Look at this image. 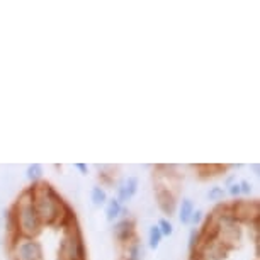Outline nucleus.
<instances>
[{
	"label": "nucleus",
	"instance_id": "dca6fc26",
	"mask_svg": "<svg viewBox=\"0 0 260 260\" xmlns=\"http://www.w3.org/2000/svg\"><path fill=\"white\" fill-rule=\"evenodd\" d=\"M238 184H240V194H243V196L252 194V184H250L248 180H242V182H238Z\"/></svg>",
	"mask_w": 260,
	"mask_h": 260
},
{
	"label": "nucleus",
	"instance_id": "f3484780",
	"mask_svg": "<svg viewBox=\"0 0 260 260\" xmlns=\"http://www.w3.org/2000/svg\"><path fill=\"white\" fill-rule=\"evenodd\" d=\"M228 192H230V196H233L235 199H238V196H242V194H240V184L238 182L237 184H232V185H230Z\"/></svg>",
	"mask_w": 260,
	"mask_h": 260
},
{
	"label": "nucleus",
	"instance_id": "f257e3e1",
	"mask_svg": "<svg viewBox=\"0 0 260 260\" xmlns=\"http://www.w3.org/2000/svg\"><path fill=\"white\" fill-rule=\"evenodd\" d=\"M258 201H221L206 214L189 260H258Z\"/></svg>",
	"mask_w": 260,
	"mask_h": 260
},
{
	"label": "nucleus",
	"instance_id": "423d86ee",
	"mask_svg": "<svg viewBox=\"0 0 260 260\" xmlns=\"http://www.w3.org/2000/svg\"><path fill=\"white\" fill-rule=\"evenodd\" d=\"M138 190V179L136 177H127L122 180L121 184H117V201L122 203H127Z\"/></svg>",
	"mask_w": 260,
	"mask_h": 260
},
{
	"label": "nucleus",
	"instance_id": "9b49d317",
	"mask_svg": "<svg viewBox=\"0 0 260 260\" xmlns=\"http://www.w3.org/2000/svg\"><path fill=\"white\" fill-rule=\"evenodd\" d=\"M90 199H92V203H94L95 206H104L107 203V192L104 190V187L95 185V187H92Z\"/></svg>",
	"mask_w": 260,
	"mask_h": 260
},
{
	"label": "nucleus",
	"instance_id": "f8f14e48",
	"mask_svg": "<svg viewBox=\"0 0 260 260\" xmlns=\"http://www.w3.org/2000/svg\"><path fill=\"white\" fill-rule=\"evenodd\" d=\"M27 179L31 180V184L34 182H39V180H43V167L39 164H31L27 167Z\"/></svg>",
	"mask_w": 260,
	"mask_h": 260
},
{
	"label": "nucleus",
	"instance_id": "f03ea898",
	"mask_svg": "<svg viewBox=\"0 0 260 260\" xmlns=\"http://www.w3.org/2000/svg\"><path fill=\"white\" fill-rule=\"evenodd\" d=\"M153 194L161 213L172 216L179 206L184 175L177 165H155L153 167Z\"/></svg>",
	"mask_w": 260,
	"mask_h": 260
},
{
	"label": "nucleus",
	"instance_id": "4468645a",
	"mask_svg": "<svg viewBox=\"0 0 260 260\" xmlns=\"http://www.w3.org/2000/svg\"><path fill=\"white\" fill-rule=\"evenodd\" d=\"M156 226L160 228V232H161L164 237H170V235L174 233V224H172L170 219H167V218H161Z\"/></svg>",
	"mask_w": 260,
	"mask_h": 260
},
{
	"label": "nucleus",
	"instance_id": "6e6552de",
	"mask_svg": "<svg viewBox=\"0 0 260 260\" xmlns=\"http://www.w3.org/2000/svg\"><path fill=\"white\" fill-rule=\"evenodd\" d=\"M194 209H196L194 203L189 198H184L182 201H180V204H179V219H180V223L189 224V219H190V216H192Z\"/></svg>",
	"mask_w": 260,
	"mask_h": 260
},
{
	"label": "nucleus",
	"instance_id": "6ab92c4d",
	"mask_svg": "<svg viewBox=\"0 0 260 260\" xmlns=\"http://www.w3.org/2000/svg\"><path fill=\"white\" fill-rule=\"evenodd\" d=\"M252 169H253V172H255V174L258 175V165H257V164H255V165H252Z\"/></svg>",
	"mask_w": 260,
	"mask_h": 260
},
{
	"label": "nucleus",
	"instance_id": "7ed1b4c3",
	"mask_svg": "<svg viewBox=\"0 0 260 260\" xmlns=\"http://www.w3.org/2000/svg\"><path fill=\"white\" fill-rule=\"evenodd\" d=\"M114 245H116L117 260H141L145 255V248L141 245L140 235L126 240V242L114 243Z\"/></svg>",
	"mask_w": 260,
	"mask_h": 260
},
{
	"label": "nucleus",
	"instance_id": "ddd939ff",
	"mask_svg": "<svg viewBox=\"0 0 260 260\" xmlns=\"http://www.w3.org/2000/svg\"><path fill=\"white\" fill-rule=\"evenodd\" d=\"M224 196H226V192H224L223 187H211L209 192H208V199L209 201H216V203H221V201H224Z\"/></svg>",
	"mask_w": 260,
	"mask_h": 260
},
{
	"label": "nucleus",
	"instance_id": "1a4fd4ad",
	"mask_svg": "<svg viewBox=\"0 0 260 260\" xmlns=\"http://www.w3.org/2000/svg\"><path fill=\"white\" fill-rule=\"evenodd\" d=\"M121 211H122V204L116 198L107 199V203H106V218H107V221L112 223L116 218H119Z\"/></svg>",
	"mask_w": 260,
	"mask_h": 260
},
{
	"label": "nucleus",
	"instance_id": "20e7f679",
	"mask_svg": "<svg viewBox=\"0 0 260 260\" xmlns=\"http://www.w3.org/2000/svg\"><path fill=\"white\" fill-rule=\"evenodd\" d=\"M138 235L136 232V221L135 218L131 216H126V218L119 219L114 228H112V238H114V243H121V242H126V240L133 238Z\"/></svg>",
	"mask_w": 260,
	"mask_h": 260
},
{
	"label": "nucleus",
	"instance_id": "2eb2a0df",
	"mask_svg": "<svg viewBox=\"0 0 260 260\" xmlns=\"http://www.w3.org/2000/svg\"><path fill=\"white\" fill-rule=\"evenodd\" d=\"M203 218H204V213L201 209H194V213L192 216H190V219H189V224H192L194 228H198L201 221H203Z\"/></svg>",
	"mask_w": 260,
	"mask_h": 260
},
{
	"label": "nucleus",
	"instance_id": "a211bd4d",
	"mask_svg": "<svg viewBox=\"0 0 260 260\" xmlns=\"http://www.w3.org/2000/svg\"><path fill=\"white\" fill-rule=\"evenodd\" d=\"M75 169L80 170L83 175H87V174H89V167H87L85 164H75Z\"/></svg>",
	"mask_w": 260,
	"mask_h": 260
},
{
	"label": "nucleus",
	"instance_id": "0eeeda50",
	"mask_svg": "<svg viewBox=\"0 0 260 260\" xmlns=\"http://www.w3.org/2000/svg\"><path fill=\"white\" fill-rule=\"evenodd\" d=\"M99 180L102 185H107V187H112V185H117V179H119V169L112 165H99Z\"/></svg>",
	"mask_w": 260,
	"mask_h": 260
},
{
	"label": "nucleus",
	"instance_id": "39448f33",
	"mask_svg": "<svg viewBox=\"0 0 260 260\" xmlns=\"http://www.w3.org/2000/svg\"><path fill=\"white\" fill-rule=\"evenodd\" d=\"M233 165H221V164H198V165H190V169L196 172V175L201 180H208L213 177H218V175L224 174L232 169Z\"/></svg>",
	"mask_w": 260,
	"mask_h": 260
},
{
	"label": "nucleus",
	"instance_id": "9d476101",
	"mask_svg": "<svg viewBox=\"0 0 260 260\" xmlns=\"http://www.w3.org/2000/svg\"><path fill=\"white\" fill-rule=\"evenodd\" d=\"M161 238H164V235H161L160 228L156 226V224H153V226L150 228V232H148V247L156 250V248L160 247Z\"/></svg>",
	"mask_w": 260,
	"mask_h": 260
}]
</instances>
